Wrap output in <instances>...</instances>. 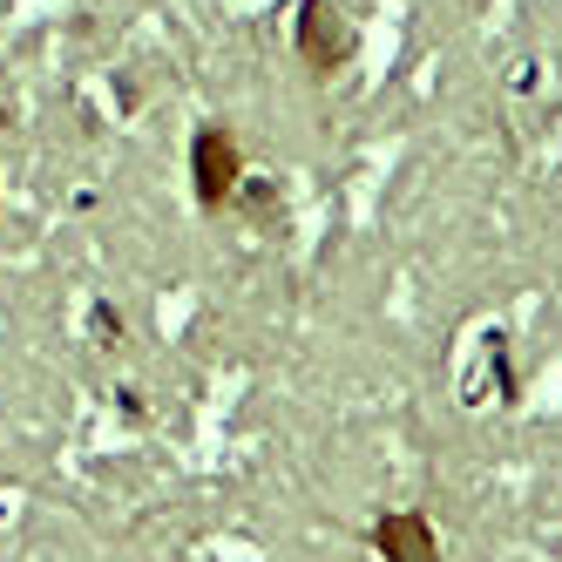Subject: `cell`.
<instances>
[{
    "mask_svg": "<svg viewBox=\"0 0 562 562\" xmlns=\"http://www.w3.org/2000/svg\"><path fill=\"white\" fill-rule=\"evenodd\" d=\"M196 156H204V196L217 204L224 183H231V170H224V136H204V149H196Z\"/></svg>",
    "mask_w": 562,
    "mask_h": 562,
    "instance_id": "cell-2",
    "label": "cell"
},
{
    "mask_svg": "<svg viewBox=\"0 0 562 562\" xmlns=\"http://www.w3.org/2000/svg\"><path fill=\"white\" fill-rule=\"evenodd\" d=\"M380 549H386V562H434V542H427V529L414 515L380 521Z\"/></svg>",
    "mask_w": 562,
    "mask_h": 562,
    "instance_id": "cell-1",
    "label": "cell"
}]
</instances>
